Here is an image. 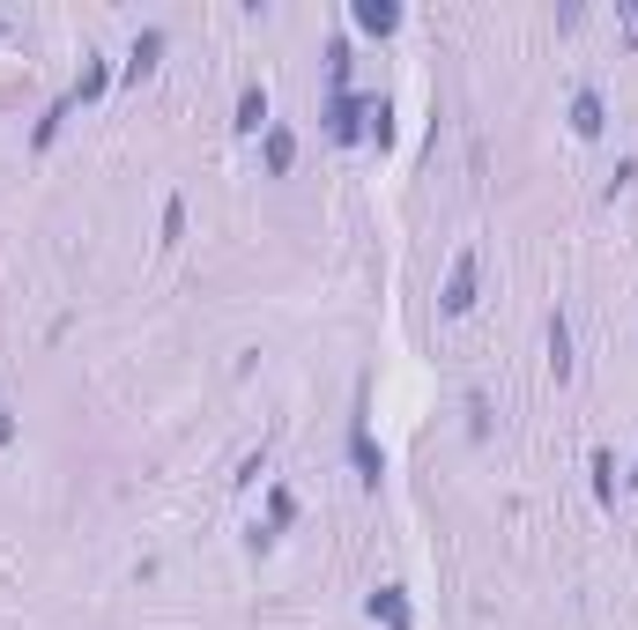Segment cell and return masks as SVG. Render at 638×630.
<instances>
[{
    "label": "cell",
    "instance_id": "cell-1",
    "mask_svg": "<svg viewBox=\"0 0 638 630\" xmlns=\"http://www.w3.org/2000/svg\"><path fill=\"white\" fill-rule=\"evenodd\" d=\"M475 267H483V260H475V252H461V260H453V275H446V297H438V304H446L453 319H461V312H475Z\"/></svg>",
    "mask_w": 638,
    "mask_h": 630
},
{
    "label": "cell",
    "instance_id": "cell-2",
    "mask_svg": "<svg viewBox=\"0 0 638 630\" xmlns=\"http://www.w3.org/2000/svg\"><path fill=\"white\" fill-rule=\"evenodd\" d=\"M364 616H372V623H386V630H416V616H409V593H401V587H379L372 601H364Z\"/></svg>",
    "mask_w": 638,
    "mask_h": 630
},
{
    "label": "cell",
    "instance_id": "cell-3",
    "mask_svg": "<svg viewBox=\"0 0 638 630\" xmlns=\"http://www.w3.org/2000/svg\"><path fill=\"white\" fill-rule=\"evenodd\" d=\"M601 126H609V112H601V89H579V97H572V134H587V141H595Z\"/></svg>",
    "mask_w": 638,
    "mask_h": 630
},
{
    "label": "cell",
    "instance_id": "cell-4",
    "mask_svg": "<svg viewBox=\"0 0 638 630\" xmlns=\"http://www.w3.org/2000/svg\"><path fill=\"white\" fill-rule=\"evenodd\" d=\"M356 30H372V38L401 30V8H393V0H356Z\"/></svg>",
    "mask_w": 638,
    "mask_h": 630
},
{
    "label": "cell",
    "instance_id": "cell-5",
    "mask_svg": "<svg viewBox=\"0 0 638 630\" xmlns=\"http://www.w3.org/2000/svg\"><path fill=\"white\" fill-rule=\"evenodd\" d=\"M349 461L364 467V482H379V475H386V453H379V445H372V430H364V423L349 430Z\"/></svg>",
    "mask_w": 638,
    "mask_h": 630
},
{
    "label": "cell",
    "instance_id": "cell-6",
    "mask_svg": "<svg viewBox=\"0 0 638 630\" xmlns=\"http://www.w3.org/2000/svg\"><path fill=\"white\" fill-rule=\"evenodd\" d=\"M238 126H246V134H260V126H267V89H260V83L238 89Z\"/></svg>",
    "mask_w": 638,
    "mask_h": 630
},
{
    "label": "cell",
    "instance_id": "cell-7",
    "mask_svg": "<svg viewBox=\"0 0 638 630\" xmlns=\"http://www.w3.org/2000/svg\"><path fill=\"white\" fill-rule=\"evenodd\" d=\"M356 112H364V104H356L349 89H335V104H327V126H335L341 141H356Z\"/></svg>",
    "mask_w": 638,
    "mask_h": 630
},
{
    "label": "cell",
    "instance_id": "cell-8",
    "mask_svg": "<svg viewBox=\"0 0 638 630\" xmlns=\"http://www.w3.org/2000/svg\"><path fill=\"white\" fill-rule=\"evenodd\" d=\"M550 371L572 378V327H564V319H550Z\"/></svg>",
    "mask_w": 638,
    "mask_h": 630
},
{
    "label": "cell",
    "instance_id": "cell-9",
    "mask_svg": "<svg viewBox=\"0 0 638 630\" xmlns=\"http://www.w3.org/2000/svg\"><path fill=\"white\" fill-rule=\"evenodd\" d=\"M157 52H164V30H141V38H134L127 75H149V67H157Z\"/></svg>",
    "mask_w": 638,
    "mask_h": 630
},
{
    "label": "cell",
    "instance_id": "cell-10",
    "mask_svg": "<svg viewBox=\"0 0 638 630\" xmlns=\"http://www.w3.org/2000/svg\"><path fill=\"white\" fill-rule=\"evenodd\" d=\"M290 156H298L290 126H267V171H290Z\"/></svg>",
    "mask_w": 638,
    "mask_h": 630
},
{
    "label": "cell",
    "instance_id": "cell-11",
    "mask_svg": "<svg viewBox=\"0 0 638 630\" xmlns=\"http://www.w3.org/2000/svg\"><path fill=\"white\" fill-rule=\"evenodd\" d=\"M631 482H638V467H631Z\"/></svg>",
    "mask_w": 638,
    "mask_h": 630
}]
</instances>
